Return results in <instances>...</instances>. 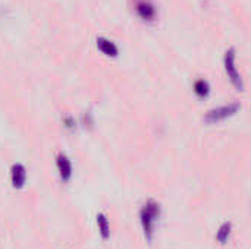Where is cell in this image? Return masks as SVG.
<instances>
[{
    "mask_svg": "<svg viewBox=\"0 0 251 249\" xmlns=\"http://www.w3.org/2000/svg\"><path fill=\"white\" fill-rule=\"evenodd\" d=\"M96 44H97V48L109 57H116L119 54V47L116 45V43L106 37H99L96 40Z\"/></svg>",
    "mask_w": 251,
    "mask_h": 249,
    "instance_id": "obj_7",
    "label": "cell"
},
{
    "mask_svg": "<svg viewBox=\"0 0 251 249\" xmlns=\"http://www.w3.org/2000/svg\"><path fill=\"white\" fill-rule=\"evenodd\" d=\"M96 223H97V229H99L101 239L107 241L110 238V222H109L107 216L104 213H99L96 217Z\"/></svg>",
    "mask_w": 251,
    "mask_h": 249,
    "instance_id": "obj_8",
    "label": "cell"
},
{
    "mask_svg": "<svg viewBox=\"0 0 251 249\" xmlns=\"http://www.w3.org/2000/svg\"><path fill=\"white\" fill-rule=\"evenodd\" d=\"M56 167H57V173L62 182H69L72 179V175H74L72 161L65 153H59L56 156Z\"/></svg>",
    "mask_w": 251,
    "mask_h": 249,
    "instance_id": "obj_5",
    "label": "cell"
},
{
    "mask_svg": "<svg viewBox=\"0 0 251 249\" xmlns=\"http://www.w3.org/2000/svg\"><path fill=\"white\" fill-rule=\"evenodd\" d=\"M241 109V104L240 103H231V104H225V106H219V107H215L212 110H209L204 116V122L207 125H215V123H219V122H224L232 116H235Z\"/></svg>",
    "mask_w": 251,
    "mask_h": 249,
    "instance_id": "obj_2",
    "label": "cell"
},
{
    "mask_svg": "<svg viewBox=\"0 0 251 249\" xmlns=\"http://www.w3.org/2000/svg\"><path fill=\"white\" fill-rule=\"evenodd\" d=\"M231 233H232V223L231 222H225L219 226L218 232H216V241L221 244V245H225L229 238H231Z\"/></svg>",
    "mask_w": 251,
    "mask_h": 249,
    "instance_id": "obj_10",
    "label": "cell"
},
{
    "mask_svg": "<svg viewBox=\"0 0 251 249\" xmlns=\"http://www.w3.org/2000/svg\"><path fill=\"white\" fill-rule=\"evenodd\" d=\"M28 179V172L24 164L15 163L10 167V183L15 189H22L26 183Z\"/></svg>",
    "mask_w": 251,
    "mask_h": 249,
    "instance_id": "obj_6",
    "label": "cell"
},
{
    "mask_svg": "<svg viewBox=\"0 0 251 249\" xmlns=\"http://www.w3.org/2000/svg\"><path fill=\"white\" fill-rule=\"evenodd\" d=\"M235 60H237V54H235V48L231 47L225 51V56H224V66H225V72L229 78V81L232 82V85L238 90V91H244V82H243V78L237 69V65H235Z\"/></svg>",
    "mask_w": 251,
    "mask_h": 249,
    "instance_id": "obj_3",
    "label": "cell"
},
{
    "mask_svg": "<svg viewBox=\"0 0 251 249\" xmlns=\"http://www.w3.org/2000/svg\"><path fill=\"white\" fill-rule=\"evenodd\" d=\"M63 125H65V128H68V129H75V120H74V117H71V116H68V117H65L63 119Z\"/></svg>",
    "mask_w": 251,
    "mask_h": 249,
    "instance_id": "obj_11",
    "label": "cell"
},
{
    "mask_svg": "<svg viewBox=\"0 0 251 249\" xmlns=\"http://www.w3.org/2000/svg\"><path fill=\"white\" fill-rule=\"evenodd\" d=\"M162 214L160 204L154 200H149L140 210V225L144 233V238L150 242L156 232V225L159 223Z\"/></svg>",
    "mask_w": 251,
    "mask_h": 249,
    "instance_id": "obj_1",
    "label": "cell"
},
{
    "mask_svg": "<svg viewBox=\"0 0 251 249\" xmlns=\"http://www.w3.org/2000/svg\"><path fill=\"white\" fill-rule=\"evenodd\" d=\"M193 88H194V94H196L199 98H206V97H209V94H210V91H212L209 81L204 79V78L197 79V81L194 82Z\"/></svg>",
    "mask_w": 251,
    "mask_h": 249,
    "instance_id": "obj_9",
    "label": "cell"
},
{
    "mask_svg": "<svg viewBox=\"0 0 251 249\" xmlns=\"http://www.w3.org/2000/svg\"><path fill=\"white\" fill-rule=\"evenodd\" d=\"M134 9L137 15L146 22H151L157 18V7L151 0H135Z\"/></svg>",
    "mask_w": 251,
    "mask_h": 249,
    "instance_id": "obj_4",
    "label": "cell"
}]
</instances>
